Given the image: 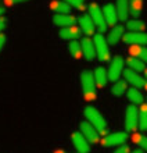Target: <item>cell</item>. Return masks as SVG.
<instances>
[{"label":"cell","mask_w":147,"mask_h":153,"mask_svg":"<svg viewBox=\"0 0 147 153\" xmlns=\"http://www.w3.org/2000/svg\"><path fill=\"white\" fill-rule=\"evenodd\" d=\"M93 76H95L96 86H99V88L106 86V84L108 82V73L104 67H97V68L93 71Z\"/></svg>","instance_id":"d6986e66"},{"label":"cell","mask_w":147,"mask_h":153,"mask_svg":"<svg viewBox=\"0 0 147 153\" xmlns=\"http://www.w3.org/2000/svg\"><path fill=\"white\" fill-rule=\"evenodd\" d=\"M78 22H79V27H81V31L86 35V36H93L96 33V25L95 22L92 21L90 16L89 14H83L78 18Z\"/></svg>","instance_id":"7c38bea8"},{"label":"cell","mask_w":147,"mask_h":153,"mask_svg":"<svg viewBox=\"0 0 147 153\" xmlns=\"http://www.w3.org/2000/svg\"><path fill=\"white\" fill-rule=\"evenodd\" d=\"M50 8L56 14H68L69 10H71V6L68 3H65L64 0H56V1H53L50 4Z\"/></svg>","instance_id":"7402d4cb"},{"label":"cell","mask_w":147,"mask_h":153,"mask_svg":"<svg viewBox=\"0 0 147 153\" xmlns=\"http://www.w3.org/2000/svg\"><path fill=\"white\" fill-rule=\"evenodd\" d=\"M81 86L83 91V96L86 100L96 99V82L92 71H82L81 73Z\"/></svg>","instance_id":"7a4b0ae2"},{"label":"cell","mask_w":147,"mask_h":153,"mask_svg":"<svg viewBox=\"0 0 147 153\" xmlns=\"http://www.w3.org/2000/svg\"><path fill=\"white\" fill-rule=\"evenodd\" d=\"M81 28H76V27H65V28H61L60 29V38L64 40H68V42H71V40H76L78 38L81 36Z\"/></svg>","instance_id":"2e32d148"},{"label":"cell","mask_w":147,"mask_h":153,"mask_svg":"<svg viewBox=\"0 0 147 153\" xmlns=\"http://www.w3.org/2000/svg\"><path fill=\"white\" fill-rule=\"evenodd\" d=\"M139 128L147 131V105H142L139 110Z\"/></svg>","instance_id":"484cf974"},{"label":"cell","mask_w":147,"mask_h":153,"mask_svg":"<svg viewBox=\"0 0 147 153\" xmlns=\"http://www.w3.org/2000/svg\"><path fill=\"white\" fill-rule=\"evenodd\" d=\"M125 128L129 132H133L139 128V110L135 105H131L126 107L125 111Z\"/></svg>","instance_id":"5b68a950"},{"label":"cell","mask_w":147,"mask_h":153,"mask_svg":"<svg viewBox=\"0 0 147 153\" xmlns=\"http://www.w3.org/2000/svg\"><path fill=\"white\" fill-rule=\"evenodd\" d=\"M101 10H103V16H104V20H106L107 25H110V27L117 25V22L119 21V18H118V14H117L115 6L111 4V3H108V4H106Z\"/></svg>","instance_id":"5bb4252c"},{"label":"cell","mask_w":147,"mask_h":153,"mask_svg":"<svg viewBox=\"0 0 147 153\" xmlns=\"http://www.w3.org/2000/svg\"><path fill=\"white\" fill-rule=\"evenodd\" d=\"M128 139L126 132H114V134H107L104 135V138L100 141L101 146L104 148H114V146L123 145Z\"/></svg>","instance_id":"52a82bcc"},{"label":"cell","mask_w":147,"mask_h":153,"mask_svg":"<svg viewBox=\"0 0 147 153\" xmlns=\"http://www.w3.org/2000/svg\"><path fill=\"white\" fill-rule=\"evenodd\" d=\"M71 139H72V143H74V148L76 149L78 153H89L90 152V143H89V141L81 132H74Z\"/></svg>","instance_id":"30bf717a"},{"label":"cell","mask_w":147,"mask_h":153,"mask_svg":"<svg viewBox=\"0 0 147 153\" xmlns=\"http://www.w3.org/2000/svg\"><path fill=\"white\" fill-rule=\"evenodd\" d=\"M93 43L96 49V56L100 61L110 60V49H108L107 38H104L103 33H95L93 35Z\"/></svg>","instance_id":"3957f363"},{"label":"cell","mask_w":147,"mask_h":153,"mask_svg":"<svg viewBox=\"0 0 147 153\" xmlns=\"http://www.w3.org/2000/svg\"><path fill=\"white\" fill-rule=\"evenodd\" d=\"M129 153H146L143 149H135V150H132V152H129Z\"/></svg>","instance_id":"e575fe53"},{"label":"cell","mask_w":147,"mask_h":153,"mask_svg":"<svg viewBox=\"0 0 147 153\" xmlns=\"http://www.w3.org/2000/svg\"><path fill=\"white\" fill-rule=\"evenodd\" d=\"M128 89V85H126V81H122V79H118L115 82H112V86H111V93L114 96H122L125 91Z\"/></svg>","instance_id":"cb8c5ba5"},{"label":"cell","mask_w":147,"mask_h":153,"mask_svg":"<svg viewBox=\"0 0 147 153\" xmlns=\"http://www.w3.org/2000/svg\"><path fill=\"white\" fill-rule=\"evenodd\" d=\"M83 113H85L86 120L97 129V132H99L100 135H107V132H108L107 123L104 120V117L100 114L99 110L95 109V107H92V106H88V107H85Z\"/></svg>","instance_id":"6da1fadb"},{"label":"cell","mask_w":147,"mask_h":153,"mask_svg":"<svg viewBox=\"0 0 147 153\" xmlns=\"http://www.w3.org/2000/svg\"><path fill=\"white\" fill-rule=\"evenodd\" d=\"M131 3V14L133 17H139L142 13V6H143V0H129Z\"/></svg>","instance_id":"4316f807"},{"label":"cell","mask_w":147,"mask_h":153,"mask_svg":"<svg viewBox=\"0 0 147 153\" xmlns=\"http://www.w3.org/2000/svg\"><path fill=\"white\" fill-rule=\"evenodd\" d=\"M123 59L121 56H115L110 63L107 73H108V79L115 82V81L121 79V75L123 74Z\"/></svg>","instance_id":"8992f818"},{"label":"cell","mask_w":147,"mask_h":153,"mask_svg":"<svg viewBox=\"0 0 147 153\" xmlns=\"http://www.w3.org/2000/svg\"><path fill=\"white\" fill-rule=\"evenodd\" d=\"M126 28L131 32H143L144 29H146V24H144L143 21L137 20V18H132V20H128Z\"/></svg>","instance_id":"603a6c76"},{"label":"cell","mask_w":147,"mask_h":153,"mask_svg":"<svg viewBox=\"0 0 147 153\" xmlns=\"http://www.w3.org/2000/svg\"><path fill=\"white\" fill-rule=\"evenodd\" d=\"M126 64L128 67L136 73H140V71H144L146 70V65H144V61L137 56H132V57H128L126 59Z\"/></svg>","instance_id":"44dd1931"},{"label":"cell","mask_w":147,"mask_h":153,"mask_svg":"<svg viewBox=\"0 0 147 153\" xmlns=\"http://www.w3.org/2000/svg\"><path fill=\"white\" fill-rule=\"evenodd\" d=\"M129 152H131V150H129V146H128L126 143L117 146V149L114 150V153H129Z\"/></svg>","instance_id":"4dcf8cb0"},{"label":"cell","mask_w":147,"mask_h":153,"mask_svg":"<svg viewBox=\"0 0 147 153\" xmlns=\"http://www.w3.org/2000/svg\"><path fill=\"white\" fill-rule=\"evenodd\" d=\"M136 143L140 146V149H143L144 152H147V137H135Z\"/></svg>","instance_id":"f1b7e54d"},{"label":"cell","mask_w":147,"mask_h":153,"mask_svg":"<svg viewBox=\"0 0 147 153\" xmlns=\"http://www.w3.org/2000/svg\"><path fill=\"white\" fill-rule=\"evenodd\" d=\"M56 153H65V152H64V150H57Z\"/></svg>","instance_id":"8d00e7d4"},{"label":"cell","mask_w":147,"mask_h":153,"mask_svg":"<svg viewBox=\"0 0 147 153\" xmlns=\"http://www.w3.org/2000/svg\"><path fill=\"white\" fill-rule=\"evenodd\" d=\"M115 8L119 21H128V16L131 14V3H129V0H117Z\"/></svg>","instance_id":"e0dca14e"},{"label":"cell","mask_w":147,"mask_h":153,"mask_svg":"<svg viewBox=\"0 0 147 153\" xmlns=\"http://www.w3.org/2000/svg\"><path fill=\"white\" fill-rule=\"evenodd\" d=\"M81 48H82V54L88 61H92L96 57V49H95V43L93 40L89 36L83 38L81 42Z\"/></svg>","instance_id":"9a60e30c"},{"label":"cell","mask_w":147,"mask_h":153,"mask_svg":"<svg viewBox=\"0 0 147 153\" xmlns=\"http://www.w3.org/2000/svg\"><path fill=\"white\" fill-rule=\"evenodd\" d=\"M1 14H3V7L0 6V16H1Z\"/></svg>","instance_id":"d590c367"},{"label":"cell","mask_w":147,"mask_h":153,"mask_svg":"<svg viewBox=\"0 0 147 153\" xmlns=\"http://www.w3.org/2000/svg\"><path fill=\"white\" fill-rule=\"evenodd\" d=\"M65 3H68L71 7H75L76 10H85L86 7V3H85V0H64Z\"/></svg>","instance_id":"83f0119b"},{"label":"cell","mask_w":147,"mask_h":153,"mask_svg":"<svg viewBox=\"0 0 147 153\" xmlns=\"http://www.w3.org/2000/svg\"><path fill=\"white\" fill-rule=\"evenodd\" d=\"M68 50H69V54H71L74 59H76V60H79L81 57L83 56V54H82L81 43L78 40H71V42H69V46H68Z\"/></svg>","instance_id":"d4e9b609"},{"label":"cell","mask_w":147,"mask_h":153,"mask_svg":"<svg viewBox=\"0 0 147 153\" xmlns=\"http://www.w3.org/2000/svg\"><path fill=\"white\" fill-rule=\"evenodd\" d=\"M123 76H125V81L129 82L133 88L139 89V88H144L146 86V79L139 73H136V71H133L131 68L123 70Z\"/></svg>","instance_id":"9c48e42d"},{"label":"cell","mask_w":147,"mask_h":153,"mask_svg":"<svg viewBox=\"0 0 147 153\" xmlns=\"http://www.w3.org/2000/svg\"><path fill=\"white\" fill-rule=\"evenodd\" d=\"M136 56L140 57L144 63H147V48H136Z\"/></svg>","instance_id":"f546056e"},{"label":"cell","mask_w":147,"mask_h":153,"mask_svg":"<svg viewBox=\"0 0 147 153\" xmlns=\"http://www.w3.org/2000/svg\"><path fill=\"white\" fill-rule=\"evenodd\" d=\"M79 129L81 134L89 141V143H97L100 141V134L89 121H82L79 125Z\"/></svg>","instance_id":"ba28073f"},{"label":"cell","mask_w":147,"mask_h":153,"mask_svg":"<svg viewBox=\"0 0 147 153\" xmlns=\"http://www.w3.org/2000/svg\"><path fill=\"white\" fill-rule=\"evenodd\" d=\"M144 75H146V76H147V68H146V70H144Z\"/></svg>","instance_id":"74e56055"},{"label":"cell","mask_w":147,"mask_h":153,"mask_svg":"<svg viewBox=\"0 0 147 153\" xmlns=\"http://www.w3.org/2000/svg\"><path fill=\"white\" fill-rule=\"evenodd\" d=\"M126 96H128V100L131 102L132 105H143V102H144V96H143V93L140 92L137 88H129L128 89V92H126Z\"/></svg>","instance_id":"ffe728a7"},{"label":"cell","mask_w":147,"mask_h":153,"mask_svg":"<svg viewBox=\"0 0 147 153\" xmlns=\"http://www.w3.org/2000/svg\"><path fill=\"white\" fill-rule=\"evenodd\" d=\"M89 16H90L92 21L95 22L96 28L99 29L101 33L106 32V29H107V22L104 20V16H103V10L97 6L96 3H90L89 4Z\"/></svg>","instance_id":"277c9868"},{"label":"cell","mask_w":147,"mask_h":153,"mask_svg":"<svg viewBox=\"0 0 147 153\" xmlns=\"http://www.w3.org/2000/svg\"><path fill=\"white\" fill-rule=\"evenodd\" d=\"M123 42L132 46H144L147 45V33L144 32H129L123 35Z\"/></svg>","instance_id":"8fae6325"},{"label":"cell","mask_w":147,"mask_h":153,"mask_svg":"<svg viewBox=\"0 0 147 153\" xmlns=\"http://www.w3.org/2000/svg\"><path fill=\"white\" fill-rule=\"evenodd\" d=\"M4 43H6V35H4V33H0V52L3 50Z\"/></svg>","instance_id":"d6a6232c"},{"label":"cell","mask_w":147,"mask_h":153,"mask_svg":"<svg viewBox=\"0 0 147 153\" xmlns=\"http://www.w3.org/2000/svg\"><path fill=\"white\" fill-rule=\"evenodd\" d=\"M7 4H18V3H24V1H28V0H4Z\"/></svg>","instance_id":"836d02e7"},{"label":"cell","mask_w":147,"mask_h":153,"mask_svg":"<svg viewBox=\"0 0 147 153\" xmlns=\"http://www.w3.org/2000/svg\"><path fill=\"white\" fill-rule=\"evenodd\" d=\"M53 22L57 27H61V28H65V27H72L75 25V22H78V18L72 14H54L53 17Z\"/></svg>","instance_id":"4fadbf2b"},{"label":"cell","mask_w":147,"mask_h":153,"mask_svg":"<svg viewBox=\"0 0 147 153\" xmlns=\"http://www.w3.org/2000/svg\"><path fill=\"white\" fill-rule=\"evenodd\" d=\"M6 24H7V20L4 17H0V33H3V29L6 28Z\"/></svg>","instance_id":"1f68e13d"},{"label":"cell","mask_w":147,"mask_h":153,"mask_svg":"<svg viewBox=\"0 0 147 153\" xmlns=\"http://www.w3.org/2000/svg\"><path fill=\"white\" fill-rule=\"evenodd\" d=\"M123 27L122 25H114V27H111V29H110V32H108V35H107V42H108V45H117L119 42V40L123 38Z\"/></svg>","instance_id":"ac0fdd59"}]
</instances>
